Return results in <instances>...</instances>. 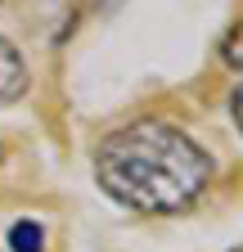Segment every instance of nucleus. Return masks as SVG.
Segmentation results:
<instances>
[{"label":"nucleus","mask_w":243,"mask_h":252,"mask_svg":"<svg viewBox=\"0 0 243 252\" xmlns=\"http://www.w3.org/2000/svg\"><path fill=\"white\" fill-rule=\"evenodd\" d=\"M104 194L135 212H185L212 180V158L167 122H131L95 153Z\"/></svg>","instance_id":"obj_1"},{"label":"nucleus","mask_w":243,"mask_h":252,"mask_svg":"<svg viewBox=\"0 0 243 252\" xmlns=\"http://www.w3.org/2000/svg\"><path fill=\"white\" fill-rule=\"evenodd\" d=\"M221 54H225V63H230V68L234 72H243V23L230 32V36H225V45H221Z\"/></svg>","instance_id":"obj_4"},{"label":"nucleus","mask_w":243,"mask_h":252,"mask_svg":"<svg viewBox=\"0 0 243 252\" xmlns=\"http://www.w3.org/2000/svg\"><path fill=\"white\" fill-rule=\"evenodd\" d=\"M230 108H234V122H239V131H243V86L234 90V99H230Z\"/></svg>","instance_id":"obj_5"},{"label":"nucleus","mask_w":243,"mask_h":252,"mask_svg":"<svg viewBox=\"0 0 243 252\" xmlns=\"http://www.w3.org/2000/svg\"><path fill=\"white\" fill-rule=\"evenodd\" d=\"M9 252H45V230L36 220H14L9 225Z\"/></svg>","instance_id":"obj_3"},{"label":"nucleus","mask_w":243,"mask_h":252,"mask_svg":"<svg viewBox=\"0 0 243 252\" xmlns=\"http://www.w3.org/2000/svg\"><path fill=\"white\" fill-rule=\"evenodd\" d=\"M27 94V63L9 36H0V104H14Z\"/></svg>","instance_id":"obj_2"}]
</instances>
